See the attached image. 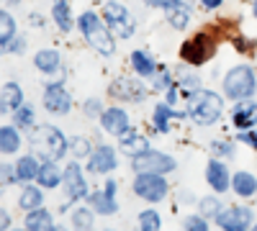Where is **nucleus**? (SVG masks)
<instances>
[{
	"instance_id": "nucleus-6",
	"label": "nucleus",
	"mask_w": 257,
	"mask_h": 231,
	"mask_svg": "<svg viewBox=\"0 0 257 231\" xmlns=\"http://www.w3.org/2000/svg\"><path fill=\"white\" fill-rule=\"evenodd\" d=\"M170 185L162 175L157 172H137L134 177V193L142 198V200H149V203H157L167 195Z\"/></svg>"
},
{
	"instance_id": "nucleus-46",
	"label": "nucleus",
	"mask_w": 257,
	"mask_h": 231,
	"mask_svg": "<svg viewBox=\"0 0 257 231\" xmlns=\"http://www.w3.org/2000/svg\"><path fill=\"white\" fill-rule=\"evenodd\" d=\"M178 93H180V88H178L175 82H173V85L167 88V103H170V106H175V100H178Z\"/></svg>"
},
{
	"instance_id": "nucleus-20",
	"label": "nucleus",
	"mask_w": 257,
	"mask_h": 231,
	"mask_svg": "<svg viewBox=\"0 0 257 231\" xmlns=\"http://www.w3.org/2000/svg\"><path fill=\"white\" fill-rule=\"evenodd\" d=\"M34 65H36V70H39V72L52 75V72H57V70H59L62 57H59V52H57V49H39V52H36V57H34Z\"/></svg>"
},
{
	"instance_id": "nucleus-37",
	"label": "nucleus",
	"mask_w": 257,
	"mask_h": 231,
	"mask_svg": "<svg viewBox=\"0 0 257 231\" xmlns=\"http://www.w3.org/2000/svg\"><path fill=\"white\" fill-rule=\"evenodd\" d=\"M180 93L183 95H188V98H193L198 93V88H201V80L196 77V75H180Z\"/></svg>"
},
{
	"instance_id": "nucleus-42",
	"label": "nucleus",
	"mask_w": 257,
	"mask_h": 231,
	"mask_svg": "<svg viewBox=\"0 0 257 231\" xmlns=\"http://www.w3.org/2000/svg\"><path fill=\"white\" fill-rule=\"evenodd\" d=\"M211 149L216 152V154H221V157H231V154H234V146H231L229 141H213Z\"/></svg>"
},
{
	"instance_id": "nucleus-9",
	"label": "nucleus",
	"mask_w": 257,
	"mask_h": 231,
	"mask_svg": "<svg viewBox=\"0 0 257 231\" xmlns=\"http://www.w3.org/2000/svg\"><path fill=\"white\" fill-rule=\"evenodd\" d=\"M216 226L221 231H249L252 223V211L247 205H231L216 216Z\"/></svg>"
},
{
	"instance_id": "nucleus-13",
	"label": "nucleus",
	"mask_w": 257,
	"mask_h": 231,
	"mask_svg": "<svg viewBox=\"0 0 257 231\" xmlns=\"http://www.w3.org/2000/svg\"><path fill=\"white\" fill-rule=\"evenodd\" d=\"M64 190H67L70 200H82V198H88V182H85V175L80 170V164L77 162H70L67 164V170H64Z\"/></svg>"
},
{
	"instance_id": "nucleus-35",
	"label": "nucleus",
	"mask_w": 257,
	"mask_h": 231,
	"mask_svg": "<svg viewBox=\"0 0 257 231\" xmlns=\"http://www.w3.org/2000/svg\"><path fill=\"white\" fill-rule=\"evenodd\" d=\"M70 149H72V157H75V159H85V157H90V154H93L90 141H88V139H82V136H75V139H72Z\"/></svg>"
},
{
	"instance_id": "nucleus-24",
	"label": "nucleus",
	"mask_w": 257,
	"mask_h": 231,
	"mask_svg": "<svg viewBox=\"0 0 257 231\" xmlns=\"http://www.w3.org/2000/svg\"><path fill=\"white\" fill-rule=\"evenodd\" d=\"M16 170H18V180L21 182H31L39 177V170H41V164L34 154H26V157H21L16 162Z\"/></svg>"
},
{
	"instance_id": "nucleus-48",
	"label": "nucleus",
	"mask_w": 257,
	"mask_h": 231,
	"mask_svg": "<svg viewBox=\"0 0 257 231\" xmlns=\"http://www.w3.org/2000/svg\"><path fill=\"white\" fill-rule=\"evenodd\" d=\"M221 3H224V0H201V6H203V8H208V11H216Z\"/></svg>"
},
{
	"instance_id": "nucleus-36",
	"label": "nucleus",
	"mask_w": 257,
	"mask_h": 231,
	"mask_svg": "<svg viewBox=\"0 0 257 231\" xmlns=\"http://www.w3.org/2000/svg\"><path fill=\"white\" fill-rule=\"evenodd\" d=\"M13 118H16L18 129H31V126H34V106H21L13 113Z\"/></svg>"
},
{
	"instance_id": "nucleus-2",
	"label": "nucleus",
	"mask_w": 257,
	"mask_h": 231,
	"mask_svg": "<svg viewBox=\"0 0 257 231\" xmlns=\"http://www.w3.org/2000/svg\"><path fill=\"white\" fill-rule=\"evenodd\" d=\"M31 146H34V152L41 154L44 159H62L64 154H67L70 149V141L64 139V134L57 129V126H39V129L34 131L31 136Z\"/></svg>"
},
{
	"instance_id": "nucleus-25",
	"label": "nucleus",
	"mask_w": 257,
	"mask_h": 231,
	"mask_svg": "<svg viewBox=\"0 0 257 231\" xmlns=\"http://www.w3.org/2000/svg\"><path fill=\"white\" fill-rule=\"evenodd\" d=\"M41 203H44V193H41V187H36V185L29 182L24 190H21L18 205L24 208V211H36V208H41Z\"/></svg>"
},
{
	"instance_id": "nucleus-40",
	"label": "nucleus",
	"mask_w": 257,
	"mask_h": 231,
	"mask_svg": "<svg viewBox=\"0 0 257 231\" xmlns=\"http://www.w3.org/2000/svg\"><path fill=\"white\" fill-rule=\"evenodd\" d=\"M152 77H155V82H152V85H155V90H167L170 85H173V80H170V72H167L165 67H160V70H157Z\"/></svg>"
},
{
	"instance_id": "nucleus-32",
	"label": "nucleus",
	"mask_w": 257,
	"mask_h": 231,
	"mask_svg": "<svg viewBox=\"0 0 257 231\" xmlns=\"http://www.w3.org/2000/svg\"><path fill=\"white\" fill-rule=\"evenodd\" d=\"M198 211H201L203 218H213V221H216V216L221 213V200H219L216 195H206V198H201V203H198Z\"/></svg>"
},
{
	"instance_id": "nucleus-12",
	"label": "nucleus",
	"mask_w": 257,
	"mask_h": 231,
	"mask_svg": "<svg viewBox=\"0 0 257 231\" xmlns=\"http://www.w3.org/2000/svg\"><path fill=\"white\" fill-rule=\"evenodd\" d=\"M44 108L54 116H67L70 108H72V95L64 90L62 82H52L47 85V93H44Z\"/></svg>"
},
{
	"instance_id": "nucleus-28",
	"label": "nucleus",
	"mask_w": 257,
	"mask_h": 231,
	"mask_svg": "<svg viewBox=\"0 0 257 231\" xmlns=\"http://www.w3.org/2000/svg\"><path fill=\"white\" fill-rule=\"evenodd\" d=\"M18 146H21L18 129H13V126H3V129H0V152L3 154H16Z\"/></svg>"
},
{
	"instance_id": "nucleus-29",
	"label": "nucleus",
	"mask_w": 257,
	"mask_h": 231,
	"mask_svg": "<svg viewBox=\"0 0 257 231\" xmlns=\"http://www.w3.org/2000/svg\"><path fill=\"white\" fill-rule=\"evenodd\" d=\"M188 21H190V8L185 3H178L173 8H167V24L173 26L175 31H183L188 26Z\"/></svg>"
},
{
	"instance_id": "nucleus-22",
	"label": "nucleus",
	"mask_w": 257,
	"mask_h": 231,
	"mask_svg": "<svg viewBox=\"0 0 257 231\" xmlns=\"http://www.w3.org/2000/svg\"><path fill=\"white\" fill-rule=\"evenodd\" d=\"M26 228L29 231H54V221H52V213L44 211V208H36V211H29L26 216Z\"/></svg>"
},
{
	"instance_id": "nucleus-51",
	"label": "nucleus",
	"mask_w": 257,
	"mask_h": 231,
	"mask_svg": "<svg viewBox=\"0 0 257 231\" xmlns=\"http://www.w3.org/2000/svg\"><path fill=\"white\" fill-rule=\"evenodd\" d=\"M254 18H257V0H254Z\"/></svg>"
},
{
	"instance_id": "nucleus-11",
	"label": "nucleus",
	"mask_w": 257,
	"mask_h": 231,
	"mask_svg": "<svg viewBox=\"0 0 257 231\" xmlns=\"http://www.w3.org/2000/svg\"><path fill=\"white\" fill-rule=\"evenodd\" d=\"M88 203L95 213L100 216H111L118 211V203H116V180H105L103 190H95L88 195Z\"/></svg>"
},
{
	"instance_id": "nucleus-38",
	"label": "nucleus",
	"mask_w": 257,
	"mask_h": 231,
	"mask_svg": "<svg viewBox=\"0 0 257 231\" xmlns=\"http://www.w3.org/2000/svg\"><path fill=\"white\" fill-rule=\"evenodd\" d=\"M82 113L88 116V118H100L103 116V106H100V100L98 98H88L82 103Z\"/></svg>"
},
{
	"instance_id": "nucleus-52",
	"label": "nucleus",
	"mask_w": 257,
	"mask_h": 231,
	"mask_svg": "<svg viewBox=\"0 0 257 231\" xmlns=\"http://www.w3.org/2000/svg\"><path fill=\"white\" fill-rule=\"evenodd\" d=\"M249 231H257V223H254V226H252V228H249Z\"/></svg>"
},
{
	"instance_id": "nucleus-19",
	"label": "nucleus",
	"mask_w": 257,
	"mask_h": 231,
	"mask_svg": "<svg viewBox=\"0 0 257 231\" xmlns=\"http://www.w3.org/2000/svg\"><path fill=\"white\" fill-rule=\"evenodd\" d=\"M118 139H121V152L128 154V157H139V154L149 152V141L144 136H139L137 131H126Z\"/></svg>"
},
{
	"instance_id": "nucleus-8",
	"label": "nucleus",
	"mask_w": 257,
	"mask_h": 231,
	"mask_svg": "<svg viewBox=\"0 0 257 231\" xmlns=\"http://www.w3.org/2000/svg\"><path fill=\"white\" fill-rule=\"evenodd\" d=\"M175 159L167 157L162 152H144L139 157H132V170L134 172H157V175H165V172H173L175 170Z\"/></svg>"
},
{
	"instance_id": "nucleus-49",
	"label": "nucleus",
	"mask_w": 257,
	"mask_h": 231,
	"mask_svg": "<svg viewBox=\"0 0 257 231\" xmlns=\"http://www.w3.org/2000/svg\"><path fill=\"white\" fill-rule=\"evenodd\" d=\"M0 216H3V231H8V223H11V216H8V211H6V208H3V213H0Z\"/></svg>"
},
{
	"instance_id": "nucleus-4",
	"label": "nucleus",
	"mask_w": 257,
	"mask_h": 231,
	"mask_svg": "<svg viewBox=\"0 0 257 231\" xmlns=\"http://www.w3.org/2000/svg\"><path fill=\"white\" fill-rule=\"evenodd\" d=\"M257 93V77L254 70L247 65H239L226 72L224 77V95L231 100H249Z\"/></svg>"
},
{
	"instance_id": "nucleus-31",
	"label": "nucleus",
	"mask_w": 257,
	"mask_h": 231,
	"mask_svg": "<svg viewBox=\"0 0 257 231\" xmlns=\"http://www.w3.org/2000/svg\"><path fill=\"white\" fill-rule=\"evenodd\" d=\"M0 47H3V52L11 47V41L16 39V21H13V16L8 13V11H3L0 13Z\"/></svg>"
},
{
	"instance_id": "nucleus-21",
	"label": "nucleus",
	"mask_w": 257,
	"mask_h": 231,
	"mask_svg": "<svg viewBox=\"0 0 257 231\" xmlns=\"http://www.w3.org/2000/svg\"><path fill=\"white\" fill-rule=\"evenodd\" d=\"M62 180H64V172H59L57 162L47 159L44 164H41L39 177H36V182H39L41 187H57V185H62Z\"/></svg>"
},
{
	"instance_id": "nucleus-23",
	"label": "nucleus",
	"mask_w": 257,
	"mask_h": 231,
	"mask_svg": "<svg viewBox=\"0 0 257 231\" xmlns=\"http://www.w3.org/2000/svg\"><path fill=\"white\" fill-rule=\"evenodd\" d=\"M231 187H234V193H237V195L252 198L257 193V177L249 175V172H237L231 177Z\"/></svg>"
},
{
	"instance_id": "nucleus-26",
	"label": "nucleus",
	"mask_w": 257,
	"mask_h": 231,
	"mask_svg": "<svg viewBox=\"0 0 257 231\" xmlns=\"http://www.w3.org/2000/svg\"><path fill=\"white\" fill-rule=\"evenodd\" d=\"M132 67L139 77H152L157 72V65H155V59L149 57L147 52H132Z\"/></svg>"
},
{
	"instance_id": "nucleus-34",
	"label": "nucleus",
	"mask_w": 257,
	"mask_h": 231,
	"mask_svg": "<svg viewBox=\"0 0 257 231\" xmlns=\"http://www.w3.org/2000/svg\"><path fill=\"white\" fill-rule=\"evenodd\" d=\"M72 226L77 231H90L93 228V208H77V211H72Z\"/></svg>"
},
{
	"instance_id": "nucleus-16",
	"label": "nucleus",
	"mask_w": 257,
	"mask_h": 231,
	"mask_svg": "<svg viewBox=\"0 0 257 231\" xmlns=\"http://www.w3.org/2000/svg\"><path fill=\"white\" fill-rule=\"evenodd\" d=\"M206 182L211 185V190L226 193L229 185H231V177H229L226 164H224V162H216V159H211L208 167H206Z\"/></svg>"
},
{
	"instance_id": "nucleus-10",
	"label": "nucleus",
	"mask_w": 257,
	"mask_h": 231,
	"mask_svg": "<svg viewBox=\"0 0 257 231\" xmlns=\"http://www.w3.org/2000/svg\"><path fill=\"white\" fill-rule=\"evenodd\" d=\"M108 93H111V98L123 100V103H142L147 98V88L142 85V82H137L134 77H118V80H113Z\"/></svg>"
},
{
	"instance_id": "nucleus-27",
	"label": "nucleus",
	"mask_w": 257,
	"mask_h": 231,
	"mask_svg": "<svg viewBox=\"0 0 257 231\" xmlns=\"http://www.w3.org/2000/svg\"><path fill=\"white\" fill-rule=\"evenodd\" d=\"M175 116H183V113H175L173 108H170V103H160V106H155V116H152L155 129L160 134H167L170 131V118H175Z\"/></svg>"
},
{
	"instance_id": "nucleus-33",
	"label": "nucleus",
	"mask_w": 257,
	"mask_h": 231,
	"mask_svg": "<svg viewBox=\"0 0 257 231\" xmlns=\"http://www.w3.org/2000/svg\"><path fill=\"white\" fill-rule=\"evenodd\" d=\"M139 228L142 231H160L162 228V218L157 211H152V208H147V211L139 213Z\"/></svg>"
},
{
	"instance_id": "nucleus-53",
	"label": "nucleus",
	"mask_w": 257,
	"mask_h": 231,
	"mask_svg": "<svg viewBox=\"0 0 257 231\" xmlns=\"http://www.w3.org/2000/svg\"><path fill=\"white\" fill-rule=\"evenodd\" d=\"M8 3H18V0H8Z\"/></svg>"
},
{
	"instance_id": "nucleus-39",
	"label": "nucleus",
	"mask_w": 257,
	"mask_h": 231,
	"mask_svg": "<svg viewBox=\"0 0 257 231\" xmlns=\"http://www.w3.org/2000/svg\"><path fill=\"white\" fill-rule=\"evenodd\" d=\"M183 231H208V223H206V218H203L201 213H198V216H188Z\"/></svg>"
},
{
	"instance_id": "nucleus-18",
	"label": "nucleus",
	"mask_w": 257,
	"mask_h": 231,
	"mask_svg": "<svg viewBox=\"0 0 257 231\" xmlns=\"http://www.w3.org/2000/svg\"><path fill=\"white\" fill-rule=\"evenodd\" d=\"M21 106H24V93H21V85H18V82H6V85H3V103H0L3 113H16Z\"/></svg>"
},
{
	"instance_id": "nucleus-5",
	"label": "nucleus",
	"mask_w": 257,
	"mask_h": 231,
	"mask_svg": "<svg viewBox=\"0 0 257 231\" xmlns=\"http://www.w3.org/2000/svg\"><path fill=\"white\" fill-rule=\"evenodd\" d=\"M213 54H216V39H213L211 34H206V31L190 36L185 44L180 47L183 62H188V65H193V67H198V65H203V62H208Z\"/></svg>"
},
{
	"instance_id": "nucleus-3",
	"label": "nucleus",
	"mask_w": 257,
	"mask_h": 231,
	"mask_svg": "<svg viewBox=\"0 0 257 231\" xmlns=\"http://www.w3.org/2000/svg\"><path fill=\"white\" fill-rule=\"evenodd\" d=\"M221 113H224V100H221V95L211 93V90H198L188 103V116L198 126L216 123L221 118Z\"/></svg>"
},
{
	"instance_id": "nucleus-1",
	"label": "nucleus",
	"mask_w": 257,
	"mask_h": 231,
	"mask_svg": "<svg viewBox=\"0 0 257 231\" xmlns=\"http://www.w3.org/2000/svg\"><path fill=\"white\" fill-rule=\"evenodd\" d=\"M77 29L82 31L85 41L100 54V57H113L116 54V39L108 29V24H103V18L95 13H82L77 18Z\"/></svg>"
},
{
	"instance_id": "nucleus-45",
	"label": "nucleus",
	"mask_w": 257,
	"mask_h": 231,
	"mask_svg": "<svg viewBox=\"0 0 257 231\" xmlns=\"http://www.w3.org/2000/svg\"><path fill=\"white\" fill-rule=\"evenodd\" d=\"M239 141L249 144L252 149H257V131H249V134H239Z\"/></svg>"
},
{
	"instance_id": "nucleus-43",
	"label": "nucleus",
	"mask_w": 257,
	"mask_h": 231,
	"mask_svg": "<svg viewBox=\"0 0 257 231\" xmlns=\"http://www.w3.org/2000/svg\"><path fill=\"white\" fill-rule=\"evenodd\" d=\"M149 6H155V8H173V6H178V3H183V0H147Z\"/></svg>"
},
{
	"instance_id": "nucleus-54",
	"label": "nucleus",
	"mask_w": 257,
	"mask_h": 231,
	"mask_svg": "<svg viewBox=\"0 0 257 231\" xmlns=\"http://www.w3.org/2000/svg\"><path fill=\"white\" fill-rule=\"evenodd\" d=\"M26 231H29V228H26Z\"/></svg>"
},
{
	"instance_id": "nucleus-47",
	"label": "nucleus",
	"mask_w": 257,
	"mask_h": 231,
	"mask_svg": "<svg viewBox=\"0 0 257 231\" xmlns=\"http://www.w3.org/2000/svg\"><path fill=\"white\" fill-rule=\"evenodd\" d=\"M234 47H237L239 52H249V49H252V41H247V39H234Z\"/></svg>"
},
{
	"instance_id": "nucleus-44",
	"label": "nucleus",
	"mask_w": 257,
	"mask_h": 231,
	"mask_svg": "<svg viewBox=\"0 0 257 231\" xmlns=\"http://www.w3.org/2000/svg\"><path fill=\"white\" fill-rule=\"evenodd\" d=\"M24 47H26V41H24V39H13V41H11V47L6 49V54H11V52H13V54H21V52H24Z\"/></svg>"
},
{
	"instance_id": "nucleus-14",
	"label": "nucleus",
	"mask_w": 257,
	"mask_h": 231,
	"mask_svg": "<svg viewBox=\"0 0 257 231\" xmlns=\"http://www.w3.org/2000/svg\"><path fill=\"white\" fill-rule=\"evenodd\" d=\"M116 164H118L116 152L111 149V146L100 144V146H95L93 154L88 157V172L90 175H105V172L116 170Z\"/></svg>"
},
{
	"instance_id": "nucleus-50",
	"label": "nucleus",
	"mask_w": 257,
	"mask_h": 231,
	"mask_svg": "<svg viewBox=\"0 0 257 231\" xmlns=\"http://www.w3.org/2000/svg\"><path fill=\"white\" fill-rule=\"evenodd\" d=\"M54 231H70V228H64V226H57V228H54Z\"/></svg>"
},
{
	"instance_id": "nucleus-30",
	"label": "nucleus",
	"mask_w": 257,
	"mask_h": 231,
	"mask_svg": "<svg viewBox=\"0 0 257 231\" xmlns=\"http://www.w3.org/2000/svg\"><path fill=\"white\" fill-rule=\"evenodd\" d=\"M52 18L62 31H72V11L67 6V0H57L52 8Z\"/></svg>"
},
{
	"instance_id": "nucleus-17",
	"label": "nucleus",
	"mask_w": 257,
	"mask_h": 231,
	"mask_svg": "<svg viewBox=\"0 0 257 231\" xmlns=\"http://www.w3.org/2000/svg\"><path fill=\"white\" fill-rule=\"evenodd\" d=\"M231 123L237 129H252L257 123V103L252 100H237V106L231 111Z\"/></svg>"
},
{
	"instance_id": "nucleus-7",
	"label": "nucleus",
	"mask_w": 257,
	"mask_h": 231,
	"mask_svg": "<svg viewBox=\"0 0 257 231\" xmlns=\"http://www.w3.org/2000/svg\"><path fill=\"white\" fill-rule=\"evenodd\" d=\"M103 18H105V24H108V29L116 34V36H121V39H128L134 34V29H137V21H134V16L126 11V6H121V3H105V8H103Z\"/></svg>"
},
{
	"instance_id": "nucleus-41",
	"label": "nucleus",
	"mask_w": 257,
	"mask_h": 231,
	"mask_svg": "<svg viewBox=\"0 0 257 231\" xmlns=\"http://www.w3.org/2000/svg\"><path fill=\"white\" fill-rule=\"evenodd\" d=\"M3 182H6V185H16V182H21V180H18L16 164H3Z\"/></svg>"
},
{
	"instance_id": "nucleus-15",
	"label": "nucleus",
	"mask_w": 257,
	"mask_h": 231,
	"mask_svg": "<svg viewBox=\"0 0 257 231\" xmlns=\"http://www.w3.org/2000/svg\"><path fill=\"white\" fill-rule=\"evenodd\" d=\"M100 123L105 134H113V136H123L128 131V113L123 108H105L100 116Z\"/></svg>"
}]
</instances>
